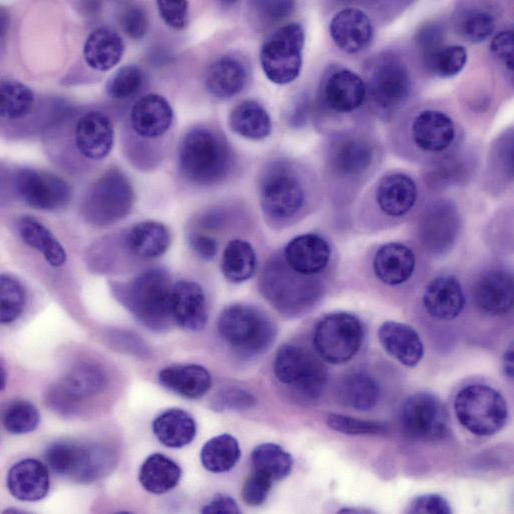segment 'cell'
I'll return each mask as SVG.
<instances>
[{
	"instance_id": "cell-14",
	"label": "cell",
	"mask_w": 514,
	"mask_h": 514,
	"mask_svg": "<svg viewBox=\"0 0 514 514\" xmlns=\"http://www.w3.org/2000/svg\"><path fill=\"white\" fill-rule=\"evenodd\" d=\"M13 187L19 199L26 205L44 211L64 207L72 194L70 185L61 177L28 167L15 172Z\"/></svg>"
},
{
	"instance_id": "cell-62",
	"label": "cell",
	"mask_w": 514,
	"mask_h": 514,
	"mask_svg": "<svg viewBox=\"0 0 514 514\" xmlns=\"http://www.w3.org/2000/svg\"><path fill=\"white\" fill-rule=\"evenodd\" d=\"M339 512L340 513H368L370 511L369 510H365V509L344 508V509L340 510Z\"/></svg>"
},
{
	"instance_id": "cell-37",
	"label": "cell",
	"mask_w": 514,
	"mask_h": 514,
	"mask_svg": "<svg viewBox=\"0 0 514 514\" xmlns=\"http://www.w3.org/2000/svg\"><path fill=\"white\" fill-rule=\"evenodd\" d=\"M125 241L135 256L152 259L166 252L170 245V233L160 222L143 221L131 227Z\"/></svg>"
},
{
	"instance_id": "cell-29",
	"label": "cell",
	"mask_w": 514,
	"mask_h": 514,
	"mask_svg": "<svg viewBox=\"0 0 514 514\" xmlns=\"http://www.w3.org/2000/svg\"><path fill=\"white\" fill-rule=\"evenodd\" d=\"M415 265L416 259L411 248L399 242L379 247L372 261L375 276L390 286L407 282L414 273Z\"/></svg>"
},
{
	"instance_id": "cell-30",
	"label": "cell",
	"mask_w": 514,
	"mask_h": 514,
	"mask_svg": "<svg viewBox=\"0 0 514 514\" xmlns=\"http://www.w3.org/2000/svg\"><path fill=\"white\" fill-rule=\"evenodd\" d=\"M367 94L366 83L355 72L340 69L326 80L323 96L326 105L338 113H349L359 108Z\"/></svg>"
},
{
	"instance_id": "cell-21",
	"label": "cell",
	"mask_w": 514,
	"mask_h": 514,
	"mask_svg": "<svg viewBox=\"0 0 514 514\" xmlns=\"http://www.w3.org/2000/svg\"><path fill=\"white\" fill-rule=\"evenodd\" d=\"M173 109L162 95L150 93L139 98L131 108L130 124L140 137L156 139L163 136L172 126Z\"/></svg>"
},
{
	"instance_id": "cell-55",
	"label": "cell",
	"mask_w": 514,
	"mask_h": 514,
	"mask_svg": "<svg viewBox=\"0 0 514 514\" xmlns=\"http://www.w3.org/2000/svg\"><path fill=\"white\" fill-rule=\"evenodd\" d=\"M490 51L492 55L507 70L512 72L514 60V33L512 29L498 32L491 40Z\"/></svg>"
},
{
	"instance_id": "cell-59",
	"label": "cell",
	"mask_w": 514,
	"mask_h": 514,
	"mask_svg": "<svg viewBox=\"0 0 514 514\" xmlns=\"http://www.w3.org/2000/svg\"><path fill=\"white\" fill-rule=\"evenodd\" d=\"M202 513H239L237 503L233 498L224 494H217L214 498L206 504L202 510Z\"/></svg>"
},
{
	"instance_id": "cell-61",
	"label": "cell",
	"mask_w": 514,
	"mask_h": 514,
	"mask_svg": "<svg viewBox=\"0 0 514 514\" xmlns=\"http://www.w3.org/2000/svg\"><path fill=\"white\" fill-rule=\"evenodd\" d=\"M8 24H9V21H8V15L6 13V11L4 9L1 10V17H0V35H1V38L3 39L6 32H7V28H8Z\"/></svg>"
},
{
	"instance_id": "cell-34",
	"label": "cell",
	"mask_w": 514,
	"mask_h": 514,
	"mask_svg": "<svg viewBox=\"0 0 514 514\" xmlns=\"http://www.w3.org/2000/svg\"><path fill=\"white\" fill-rule=\"evenodd\" d=\"M17 230L21 239L31 248L41 253L52 267H61L67 254L54 234L38 219L30 215L20 216Z\"/></svg>"
},
{
	"instance_id": "cell-39",
	"label": "cell",
	"mask_w": 514,
	"mask_h": 514,
	"mask_svg": "<svg viewBox=\"0 0 514 514\" xmlns=\"http://www.w3.org/2000/svg\"><path fill=\"white\" fill-rule=\"evenodd\" d=\"M339 401L356 410H370L378 402L380 390L376 380L365 372L346 375L337 388Z\"/></svg>"
},
{
	"instance_id": "cell-32",
	"label": "cell",
	"mask_w": 514,
	"mask_h": 514,
	"mask_svg": "<svg viewBox=\"0 0 514 514\" xmlns=\"http://www.w3.org/2000/svg\"><path fill=\"white\" fill-rule=\"evenodd\" d=\"M125 51V44L117 31L108 26L92 30L83 46L85 63L93 70L105 72L116 66Z\"/></svg>"
},
{
	"instance_id": "cell-56",
	"label": "cell",
	"mask_w": 514,
	"mask_h": 514,
	"mask_svg": "<svg viewBox=\"0 0 514 514\" xmlns=\"http://www.w3.org/2000/svg\"><path fill=\"white\" fill-rule=\"evenodd\" d=\"M408 513H434V514H448L452 510L449 502L441 495L438 494H424L414 498L408 508Z\"/></svg>"
},
{
	"instance_id": "cell-58",
	"label": "cell",
	"mask_w": 514,
	"mask_h": 514,
	"mask_svg": "<svg viewBox=\"0 0 514 514\" xmlns=\"http://www.w3.org/2000/svg\"><path fill=\"white\" fill-rule=\"evenodd\" d=\"M189 243L194 252L202 259H212L217 252V242L214 238L200 233H194L189 238Z\"/></svg>"
},
{
	"instance_id": "cell-46",
	"label": "cell",
	"mask_w": 514,
	"mask_h": 514,
	"mask_svg": "<svg viewBox=\"0 0 514 514\" xmlns=\"http://www.w3.org/2000/svg\"><path fill=\"white\" fill-rule=\"evenodd\" d=\"M144 72L134 64H128L116 70L105 85L106 94L114 100H127L141 90Z\"/></svg>"
},
{
	"instance_id": "cell-51",
	"label": "cell",
	"mask_w": 514,
	"mask_h": 514,
	"mask_svg": "<svg viewBox=\"0 0 514 514\" xmlns=\"http://www.w3.org/2000/svg\"><path fill=\"white\" fill-rule=\"evenodd\" d=\"M118 22L125 35L132 40L142 39L149 27L146 11L136 4H125L119 11Z\"/></svg>"
},
{
	"instance_id": "cell-47",
	"label": "cell",
	"mask_w": 514,
	"mask_h": 514,
	"mask_svg": "<svg viewBox=\"0 0 514 514\" xmlns=\"http://www.w3.org/2000/svg\"><path fill=\"white\" fill-rule=\"evenodd\" d=\"M40 422V415L31 402L15 400L4 410L2 423L4 428L12 434H26L34 431Z\"/></svg>"
},
{
	"instance_id": "cell-45",
	"label": "cell",
	"mask_w": 514,
	"mask_h": 514,
	"mask_svg": "<svg viewBox=\"0 0 514 514\" xmlns=\"http://www.w3.org/2000/svg\"><path fill=\"white\" fill-rule=\"evenodd\" d=\"M454 25L464 39L471 43H480L492 35L495 19L488 10L469 6L457 12Z\"/></svg>"
},
{
	"instance_id": "cell-50",
	"label": "cell",
	"mask_w": 514,
	"mask_h": 514,
	"mask_svg": "<svg viewBox=\"0 0 514 514\" xmlns=\"http://www.w3.org/2000/svg\"><path fill=\"white\" fill-rule=\"evenodd\" d=\"M463 160L447 157L435 163L429 170L428 183L433 187H446L458 183L467 172Z\"/></svg>"
},
{
	"instance_id": "cell-26",
	"label": "cell",
	"mask_w": 514,
	"mask_h": 514,
	"mask_svg": "<svg viewBox=\"0 0 514 514\" xmlns=\"http://www.w3.org/2000/svg\"><path fill=\"white\" fill-rule=\"evenodd\" d=\"M383 349L407 367L416 366L423 357L424 347L419 334L411 326L398 321H385L378 329Z\"/></svg>"
},
{
	"instance_id": "cell-54",
	"label": "cell",
	"mask_w": 514,
	"mask_h": 514,
	"mask_svg": "<svg viewBox=\"0 0 514 514\" xmlns=\"http://www.w3.org/2000/svg\"><path fill=\"white\" fill-rule=\"evenodd\" d=\"M161 19L173 29H183L188 23L189 3L187 1H157Z\"/></svg>"
},
{
	"instance_id": "cell-2",
	"label": "cell",
	"mask_w": 514,
	"mask_h": 514,
	"mask_svg": "<svg viewBox=\"0 0 514 514\" xmlns=\"http://www.w3.org/2000/svg\"><path fill=\"white\" fill-rule=\"evenodd\" d=\"M172 288L169 275L162 268H150L129 283L116 288L117 298L144 326L164 331L172 323Z\"/></svg>"
},
{
	"instance_id": "cell-57",
	"label": "cell",
	"mask_w": 514,
	"mask_h": 514,
	"mask_svg": "<svg viewBox=\"0 0 514 514\" xmlns=\"http://www.w3.org/2000/svg\"><path fill=\"white\" fill-rule=\"evenodd\" d=\"M255 5L259 9L261 17L266 21L275 22L290 15L295 3L292 1H262Z\"/></svg>"
},
{
	"instance_id": "cell-48",
	"label": "cell",
	"mask_w": 514,
	"mask_h": 514,
	"mask_svg": "<svg viewBox=\"0 0 514 514\" xmlns=\"http://www.w3.org/2000/svg\"><path fill=\"white\" fill-rule=\"evenodd\" d=\"M1 323L10 324L21 315L25 293L21 284L13 277L3 274L0 279Z\"/></svg>"
},
{
	"instance_id": "cell-36",
	"label": "cell",
	"mask_w": 514,
	"mask_h": 514,
	"mask_svg": "<svg viewBox=\"0 0 514 514\" xmlns=\"http://www.w3.org/2000/svg\"><path fill=\"white\" fill-rule=\"evenodd\" d=\"M228 124L233 132L250 140L264 139L272 129L267 110L255 100H244L234 106Z\"/></svg>"
},
{
	"instance_id": "cell-35",
	"label": "cell",
	"mask_w": 514,
	"mask_h": 514,
	"mask_svg": "<svg viewBox=\"0 0 514 514\" xmlns=\"http://www.w3.org/2000/svg\"><path fill=\"white\" fill-rule=\"evenodd\" d=\"M152 431L163 445L180 448L194 440L196 423L188 412L180 408H171L155 418Z\"/></svg>"
},
{
	"instance_id": "cell-41",
	"label": "cell",
	"mask_w": 514,
	"mask_h": 514,
	"mask_svg": "<svg viewBox=\"0 0 514 514\" xmlns=\"http://www.w3.org/2000/svg\"><path fill=\"white\" fill-rule=\"evenodd\" d=\"M256 264V253L248 241L233 239L227 243L221 259L226 279L234 283L246 281L254 275Z\"/></svg>"
},
{
	"instance_id": "cell-25",
	"label": "cell",
	"mask_w": 514,
	"mask_h": 514,
	"mask_svg": "<svg viewBox=\"0 0 514 514\" xmlns=\"http://www.w3.org/2000/svg\"><path fill=\"white\" fill-rule=\"evenodd\" d=\"M422 303L431 317L450 321L462 312L465 297L458 279L452 275H442L435 277L426 285Z\"/></svg>"
},
{
	"instance_id": "cell-5",
	"label": "cell",
	"mask_w": 514,
	"mask_h": 514,
	"mask_svg": "<svg viewBox=\"0 0 514 514\" xmlns=\"http://www.w3.org/2000/svg\"><path fill=\"white\" fill-rule=\"evenodd\" d=\"M454 411L460 424L477 436H489L500 431L508 415L504 397L485 384L462 388L455 397Z\"/></svg>"
},
{
	"instance_id": "cell-4",
	"label": "cell",
	"mask_w": 514,
	"mask_h": 514,
	"mask_svg": "<svg viewBox=\"0 0 514 514\" xmlns=\"http://www.w3.org/2000/svg\"><path fill=\"white\" fill-rule=\"evenodd\" d=\"M217 328L222 339L238 354L253 357L265 352L275 338L272 320L260 309L232 304L220 313Z\"/></svg>"
},
{
	"instance_id": "cell-11",
	"label": "cell",
	"mask_w": 514,
	"mask_h": 514,
	"mask_svg": "<svg viewBox=\"0 0 514 514\" xmlns=\"http://www.w3.org/2000/svg\"><path fill=\"white\" fill-rule=\"evenodd\" d=\"M305 192L296 173L284 164H275L262 178L260 203L266 217L284 222L303 208Z\"/></svg>"
},
{
	"instance_id": "cell-63",
	"label": "cell",
	"mask_w": 514,
	"mask_h": 514,
	"mask_svg": "<svg viewBox=\"0 0 514 514\" xmlns=\"http://www.w3.org/2000/svg\"><path fill=\"white\" fill-rule=\"evenodd\" d=\"M5 383H6L5 368L3 367V365H1V386H2V388L5 386Z\"/></svg>"
},
{
	"instance_id": "cell-12",
	"label": "cell",
	"mask_w": 514,
	"mask_h": 514,
	"mask_svg": "<svg viewBox=\"0 0 514 514\" xmlns=\"http://www.w3.org/2000/svg\"><path fill=\"white\" fill-rule=\"evenodd\" d=\"M366 89L374 104L384 111H394L409 97L411 79L407 66L398 56L384 53L369 65Z\"/></svg>"
},
{
	"instance_id": "cell-44",
	"label": "cell",
	"mask_w": 514,
	"mask_h": 514,
	"mask_svg": "<svg viewBox=\"0 0 514 514\" xmlns=\"http://www.w3.org/2000/svg\"><path fill=\"white\" fill-rule=\"evenodd\" d=\"M253 469L272 481L287 477L293 467V459L281 446L263 443L254 448L251 454Z\"/></svg>"
},
{
	"instance_id": "cell-3",
	"label": "cell",
	"mask_w": 514,
	"mask_h": 514,
	"mask_svg": "<svg viewBox=\"0 0 514 514\" xmlns=\"http://www.w3.org/2000/svg\"><path fill=\"white\" fill-rule=\"evenodd\" d=\"M260 289L280 314L290 318L310 310L322 291L318 279L293 271L284 259L279 258L271 259L264 267Z\"/></svg>"
},
{
	"instance_id": "cell-17",
	"label": "cell",
	"mask_w": 514,
	"mask_h": 514,
	"mask_svg": "<svg viewBox=\"0 0 514 514\" xmlns=\"http://www.w3.org/2000/svg\"><path fill=\"white\" fill-rule=\"evenodd\" d=\"M373 158L371 143L365 138L349 134L334 138L327 152L329 169L341 178L360 176L370 167Z\"/></svg>"
},
{
	"instance_id": "cell-20",
	"label": "cell",
	"mask_w": 514,
	"mask_h": 514,
	"mask_svg": "<svg viewBox=\"0 0 514 514\" xmlns=\"http://www.w3.org/2000/svg\"><path fill=\"white\" fill-rule=\"evenodd\" d=\"M513 276L502 269H493L481 274L472 287V298L476 306L491 315H503L513 306Z\"/></svg>"
},
{
	"instance_id": "cell-49",
	"label": "cell",
	"mask_w": 514,
	"mask_h": 514,
	"mask_svg": "<svg viewBox=\"0 0 514 514\" xmlns=\"http://www.w3.org/2000/svg\"><path fill=\"white\" fill-rule=\"evenodd\" d=\"M326 422L333 430L347 435H382L387 432V426L383 422L342 414H329Z\"/></svg>"
},
{
	"instance_id": "cell-31",
	"label": "cell",
	"mask_w": 514,
	"mask_h": 514,
	"mask_svg": "<svg viewBox=\"0 0 514 514\" xmlns=\"http://www.w3.org/2000/svg\"><path fill=\"white\" fill-rule=\"evenodd\" d=\"M416 199V184L404 173L387 174L376 186V203L379 209L390 217L406 215L415 205Z\"/></svg>"
},
{
	"instance_id": "cell-23",
	"label": "cell",
	"mask_w": 514,
	"mask_h": 514,
	"mask_svg": "<svg viewBox=\"0 0 514 514\" xmlns=\"http://www.w3.org/2000/svg\"><path fill=\"white\" fill-rule=\"evenodd\" d=\"M171 308L174 322L184 330L199 331L207 322L206 297L196 282L180 280L173 285Z\"/></svg>"
},
{
	"instance_id": "cell-22",
	"label": "cell",
	"mask_w": 514,
	"mask_h": 514,
	"mask_svg": "<svg viewBox=\"0 0 514 514\" xmlns=\"http://www.w3.org/2000/svg\"><path fill=\"white\" fill-rule=\"evenodd\" d=\"M331 249L328 242L314 233L291 239L284 249V261L295 272L314 276L328 265Z\"/></svg>"
},
{
	"instance_id": "cell-13",
	"label": "cell",
	"mask_w": 514,
	"mask_h": 514,
	"mask_svg": "<svg viewBox=\"0 0 514 514\" xmlns=\"http://www.w3.org/2000/svg\"><path fill=\"white\" fill-rule=\"evenodd\" d=\"M400 423L405 434L417 440L441 439L448 431V416L443 403L428 392L414 393L403 402Z\"/></svg>"
},
{
	"instance_id": "cell-38",
	"label": "cell",
	"mask_w": 514,
	"mask_h": 514,
	"mask_svg": "<svg viewBox=\"0 0 514 514\" xmlns=\"http://www.w3.org/2000/svg\"><path fill=\"white\" fill-rule=\"evenodd\" d=\"M180 477L179 465L161 453L148 456L139 471L141 485L146 491L154 494L170 491L178 484Z\"/></svg>"
},
{
	"instance_id": "cell-33",
	"label": "cell",
	"mask_w": 514,
	"mask_h": 514,
	"mask_svg": "<svg viewBox=\"0 0 514 514\" xmlns=\"http://www.w3.org/2000/svg\"><path fill=\"white\" fill-rule=\"evenodd\" d=\"M159 382L166 389L188 399L202 397L211 387L209 371L197 364H176L159 372Z\"/></svg>"
},
{
	"instance_id": "cell-43",
	"label": "cell",
	"mask_w": 514,
	"mask_h": 514,
	"mask_svg": "<svg viewBox=\"0 0 514 514\" xmlns=\"http://www.w3.org/2000/svg\"><path fill=\"white\" fill-rule=\"evenodd\" d=\"M35 104V94L24 83L3 78L0 84V117L14 121L30 114Z\"/></svg>"
},
{
	"instance_id": "cell-42",
	"label": "cell",
	"mask_w": 514,
	"mask_h": 514,
	"mask_svg": "<svg viewBox=\"0 0 514 514\" xmlns=\"http://www.w3.org/2000/svg\"><path fill=\"white\" fill-rule=\"evenodd\" d=\"M241 455L238 441L230 434H221L208 440L200 451L203 467L213 473L232 469Z\"/></svg>"
},
{
	"instance_id": "cell-6",
	"label": "cell",
	"mask_w": 514,
	"mask_h": 514,
	"mask_svg": "<svg viewBox=\"0 0 514 514\" xmlns=\"http://www.w3.org/2000/svg\"><path fill=\"white\" fill-rule=\"evenodd\" d=\"M305 33L301 24L291 22L279 27L260 49L261 68L272 83L285 85L300 74Z\"/></svg>"
},
{
	"instance_id": "cell-27",
	"label": "cell",
	"mask_w": 514,
	"mask_h": 514,
	"mask_svg": "<svg viewBox=\"0 0 514 514\" xmlns=\"http://www.w3.org/2000/svg\"><path fill=\"white\" fill-rule=\"evenodd\" d=\"M247 80L245 63L237 56L226 54L209 65L205 74V87L213 97L228 99L240 93Z\"/></svg>"
},
{
	"instance_id": "cell-8",
	"label": "cell",
	"mask_w": 514,
	"mask_h": 514,
	"mask_svg": "<svg viewBox=\"0 0 514 514\" xmlns=\"http://www.w3.org/2000/svg\"><path fill=\"white\" fill-rule=\"evenodd\" d=\"M133 203L131 183L120 170L112 168L89 189L83 203V215L92 225L107 226L127 216Z\"/></svg>"
},
{
	"instance_id": "cell-7",
	"label": "cell",
	"mask_w": 514,
	"mask_h": 514,
	"mask_svg": "<svg viewBox=\"0 0 514 514\" xmlns=\"http://www.w3.org/2000/svg\"><path fill=\"white\" fill-rule=\"evenodd\" d=\"M112 451L102 445L56 441L45 451V460L57 474L79 482H91L113 465Z\"/></svg>"
},
{
	"instance_id": "cell-18",
	"label": "cell",
	"mask_w": 514,
	"mask_h": 514,
	"mask_svg": "<svg viewBox=\"0 0 514 514\" xmlns=\"http://www.w3.org/2000/svg\"><path fill=\"white\" fill-rule=\"evenodd\" d=\"M105 384V375L96 365L81 363L73 367L50 394V402L67 411L78 401L99 393Z\"/></svg>"
},
{
	"instance_id": "cell-60",
	"label": "cell",
	"mask_w": 514,
	"mask_h": 514,
	"mask_svg": "<svg viewBox=\"0 0 514 514\" xmlns=\"http://www.w3.org/2000/svg\"><path fill=\"white\" fill-rule=\"evenodd\" d=\"M513 356V347L510 345L509 348L505 351L502 361L504 374L510 379H512L514 376Z\"/></svg>"
},
{
	"instance_id": "cell-10",
	"label": "cell",
	"mask_w": 514,
	"mask_h": 514,
	"mask_svg": "<svg viewBox=\"0 0 514 514\" xmlns=\"http://www.w3.org/2000/svg\"><path fill=\"white\" fill-rule=\"evenodd\" d=\"M274 374L280 383L308 399H315L322 393L327 379L321 361L307 349L294 344H286L278 349Z\"/></svg>"
},
{
	"instance_id": "cell-28",
	"label": "cell",
	"mask_w": 514,
	"mask_h": 514,
	"mask_svg": "<svg viewBox=\"0 0 514 514\" xmlns=\"http://www.w3.org/2000/svg\"><path fill=\"white\" fill-rule=\"evenodd\" d=\"M7 487L21 501L43 499L50 487L47 467L37 459L27 458L15 463L7 475Z\"/></svg>"
},
{
	"instance_id": "cell-24",
	"label": "cell",
	"mask_w": 514,
	"mask_h": 514,
	"mask_svg": "<svg viewBox=\"0 0 514 514\" xmlns=\"http://www.w3.org/2000/svg\"><path fill=\"white\" fill-rule=\"evenodd\" d=\"M411 136L415 145L426 152H441L455 140L453 120L439 110H423L415 116L411 125Z\"/></svg>"
},
{
	"instance_id": "cell-9",
	"label": "cell",
	"mask_w": 514,
	"mask_h": 514,
	"mask_svg": "<svg viewBox=\"0 0 514 514\" xmlns=\"http://www.w3.org/2000/svg\"><path fill=\"white\" fill-rule=\"evenodd\" d=\"M364 338L360 320L347 312H336L322 318L313 333L318 354L331 364H342L359 351Z\"/></svg>"
},
{
	"instance_id": "cell-16",
	"label": "cell",
	"mask_w": 514,
	"mask_h": 514,
	"mask_svg": "<svg viewBox=\"0 0 514 514\" xmlns=\"http://www.w3.org/2000/svg\"><path fill=\"white\" fill-rule=\"evenodd\" d=\"M74 144L86 159L102 160L112 150L114 127L102 111L90 110L80 115L74 126Z\"/></svg>"
},
{
	"instance_id": "cell-19",
	"label": "cell",
	"mask_w": 514,
	"mask_h": 514,
	"mask_svg": "<svg viewBox=\"0 0 514 514\" xmlns=\"http://www.w3.org/2000/svg\"><path fill=\"white\" fill-rule=\"evenodd\" d=\"M329 32L335 45L349 54L365 50L374 34L369 17L353 7L341 9L332 17Z\"/></svg>"
},
{
	"instance_id": "cell-52",
	"label": "cell",
	"mask_w": 514,
	"mask_h": 514,
	"mask_svg": "<svg viewBox=\"0 0 514 514\" xmlns=\"http://www.w3.org/2000/svg\"><path fill=\"white\" fill-rule=\"evenodd\" d=\"M255 397L242 388L230 387L221 390L213 400V407L217 410L243 411L255 404Z\"/></svg>"
},
{
	"instance_id": "cell-40",
	"label": "cell",
	"mask_w": 514,
	"mask_h": 514,
	"mask_svg": "<svg viewBox=\"0 0 514 514\" xmlns=\"http://www.w3.org/2000/svg\"><path fill=\"white\" fill-rule=\"evenodd\" d=\"M428 71L439 78H451L467 63V51L462 45H447L443 41L420 49Z\"/></svg>"
},
{
	"instance_id": "cell-1",
	"label": "cell",
	"mask_w": 514,
	"mask_h": 514,
	"mask_svg": "<svg viewBox=\"0 0 514 514\" xmlns=\"http://www.w3.org/2000/svg\"><path fill=\"white\" fill-rule=\"evenodd\" d=\"M182 174L197 185H213L231 169L232 154L226 139L206 126L189 129L178 146Z\"/></svg>"
},
{
	"instance_id": "cell-15",
	"label": "cell",
	"mask_w": 514,
	"mask_h": 514,
	"mask_svg": "<svg viewBox=\"0 0 514 514\" xmlns=\"http://www.w3.org/2000/svg\"><path fill=\"white\" fill-rule=\"evenodd\" d=\"M459 227L460 218L456 207L448 201L436 202L420 218V242L429 252L442 254L453 246Z\"/></svg>"
},
{
	"instance_id": "cell-53",
	"label": "cell",
	"mask_w": 514,
	"mask_h": 514,
	"mask_svg": "<svg viewBox=\"0 0 514 514\" xmlns=\"http://www.w3.org/2000/svg\"><path fill=\"white\" fill-rule=\"evenodd\" d=\"M273 481L267 476L253 471V473L246 480L242 497L245 503L252 506L261 505L267 498Z\"/></svg>"
}]
</instances>
